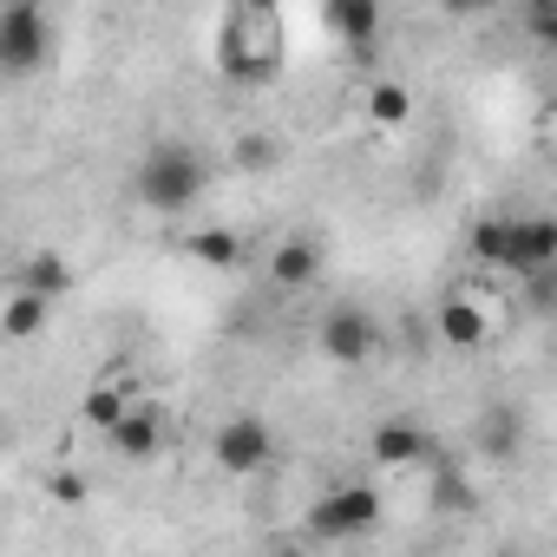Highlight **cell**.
Returning <instances> with one entry per match:
<instances>
[{
	"instance_id": "cell-12",
	"label": "cell",
	"mask_w": 557,
	"mask_h": 557,
	"mask_svg": "<svg viewBox=\"0 0 557 557\" xmlns=\"http://www.w3.org/2000/svg\"><path fill=\"white\" fill-rule=\"evenodd\" d=\"M322 21H329V34H335L348 53H368V47L381 40V8H374V0H329Z\"/></svg>"
},
{
	"instance_id": "cell-20",
	"label": "cell",
	"mask_w": 557,
	"mask_h": 557,
	"mask_svg": "<svg viewBox=\"0 0 557 557\" xmlns=\"http://www.w3.org/2000/svg\"><path fill=\"white\" fill-rule=\"evenodd\" d=\"M433 505H440V511H472V505H479V492L466 485V472H459L453 459H433Z\"/></svg>"
},
{
	"instance_id": "cell-15",
	"label": "cell",
	"mask_w": 557,
	"mask_h": 557,
	"mask_svg": "<svg viewBox=\"0 0 557 557\" xmlns=\"http://www.w3.org/2000/svg\"><path fill=\"white\" fill-rule=\"evenodd\" d=\"M47 322H53V302H47V296H34V289H14V296H8V309H0V329H8V342H34Z\"/></svg>"
},
{
	"instance_id": "cell-13",
	"label": "cell",
	"mask_w": 557,
	"mask_h": 557,
	"mask_svg": "<svg viewBox=\"0 0 557 557\" xmlns=\"http://www.w3.org/2000/svg\"><path fill=\"white\" fill-rule=\"evenodd\" d=\"M112 446H119L125 459H158V446H164V413H158L151 400H132V413H125V426L112 433Z\"/></svg>"
},
{
	"instance_id": "cell-6",
	"label": "cell",
	"mask_w": 557,
	"mask_h": 557,
	"mask_svg": "<svg viewBox=\"0 0 557 557\" xmlns=\"http://www.w3.org/2000/svg\"><path fill=\"white\" fill-rule=\"evenodd\" d=\"M322 355L335 361V368H361L374 348H381V329H374V315L361 309V302H335L329 315H322Z\"/></svg>"
},
{
	"instance_id": "cell-10",
	"label": "cell",
	"mask_w": 557,
	"mask_h": 557,
	"mask_svg": "<svg viewBox=\"0 0 557 557\" xmlns=\"http://www.w3.org/2000/svg\"><path fill=\"white\" fill-rule=\"evenodd\" d=\"M472 453L479 459H518L524 453V413L511 400H492L479 420H472Z\"/></svg>"
},
{
	"instance_id": "cell-16",
	"label": "cell",
	"mask_w": 557,
	"mask_h": 557,
	"mask_svg": "<svg viewBox=\"0 0 557 557\" xmlns=\"http://www.w3.org/2000/svg\"><path fill=\"white\" fill-rule=\"evenodd\" d=\"M466 249H472L479 269H505L511 262V216H479L466 230Z\"/></svg>"
},
{
	"instance_id": "cell-21",
	"label": "cell",
	"mask_w": 557,
	"mask_h": 557,
	"mask_svg": "<svg viewBox=\"0 0 557 557\" xmlns=\"http://www.w3.org/2000/svg\"><path fill=\"white\" fill-rule=\"evenodd\" d=\"M230 158H236V171H275V164H283V138H269V132H243V138L230 145Z\"/></svg>"
},
{
	"instance_id": "cell-22",
	"label": "cell",
	"mask_w": 557,
	"mask_h": 557,
	"mask_svg": "<svg viewBox=\"0 0 557 557\" xmlns=\"http://www.w3.org/2000/svg\"><path fill=\"white\" fill-rule=\"evenodd\" d=\"M524 34L537 53H557V0H531L524 8Z\"/></svg>"
},
{
	"instance_id": "cell-11",
	"label": "cell",
	"mask_w": 557,
	"mask_h": 557,
	"mask_svg": "<svg viewBox=\"0 0 557 557\" xmlns=\"http://www.w3.org/2000/svg\"><path fill=\"white\" fill-rule=\"evenodd\" d=\"M322 275V243L315 236H283L269 249V283L275 289H309Z\"/></svg>"
},
{
	"instance_id": "cell-3",
	"label": "cell",
	"mask_w": 557,
	"mask_h": 557,
	"mask_svg": "<svg viewBox=\"0 0 557 557\" xmlns=\"http://www.w3.org/2000/svg\"><path fill=\"white\" fill-rule=\"evenodd\" d=\"M53 60V21L47 8L34 0H14V8H0V73L8 79H27Z\"/></svg>"
},
{
	"instance_id": "cell-2",
	"label": "cell",
	"mask_w": 557,
	"mask_h": 557,
	"mask_svg": "<svg viewBox=\"0 0 557 557\" xmlns=\"http://www.w3.org/2000/svg\"><path fill=\"white\" fill-rule=\"evenodd\" d=\"M203 158L184 145V138H158V145H145V158H138V203L145 210H158V216H177V210H190L197 197H203Z\"/></svg>"
},
{
	"instance_id": "cell-5",
	"label": "cell",
	"mask_w": 557,
	"mask_h": 557,
	"mask_svg": "<svg viewBox=\"0 0 557 557\" xmlns=\"http://www.w3.org/2000/svg\"><path fill=\"white\" fill-rule=\"evenodd\" d=\"M210 459H216V472H230V479L262 472V466L275 459V433H269V420H262V413H230V420L216 426V440H210Z\"/></svg>"
},
{
	"instance_id": "cell-7",
	"label": "cell",
	"mask_w": 557,
	"mask_h": 557,
	"mask_svg": "<svg viewBox=\"0 0 557 557\" xmlns=\"http://www.w3.org/2000/svg\"><path fill=\"white\" fill-rule=\"evenodd\" d=\"M368 459H374V466H387V472H400V466H433V459H440V446H433V433H426L420 420L387 413V420L368 433Z\"/></svg>"
},
{
	"instance_id": "cell-23",
	"label": "cell",
	"mask_w": 557,
	"mask_h": 557,
	"mask_svg": "<svg viewBox=\"0 0 557 557\" xmlns=\"http://www.w3.org/2000/svg\"><path fill=\"white\" fill-rule=\"evenodd\" d=\"M524 309H531V315H557V269L524 275Z\"/></svg>"
},
{
	"instance_id": "cell-4",
	"label": "cell",
	"mask_w": 557,
	"mask_h": 557,
	"mask_svg": "<svg viewBox=\"0 0 557 557\" xmlns=\"http://www.w3.org/2000/svg\"><path fill=\"white\" fill-rule=\"evenodd\" d=\"M374 524H381V492L374 485H335L309 505V537H322V544L368 537Z\"/></svg>"
},
{
	"instance_id": "cell-26",
	"label": "cell",
	"mask_w": 557,
	"mask_h": 557,
	"mask_svg": "<svg viewBox=\"0 0 557 557\" xmlns=\"http://www.w3.org/2000/svg\"><path fill=\"white\" fill-rule=\"evenodd\" d=\"M550 557H557V544H550Z\"/></svg>"
},
{
	"instance_id": "cell-25",
	"label": "cell",
	"mask_w": 557,
	"mask_h": 557,
	"mask_svg": "<svg viewBox=\"0 0 557 557\" xmlns=\"http://www.w3.org/2000/svg\"><path fill=\"white\" fill-rule=\"evenodd\" d=\"M269 557H302V550H296V544H283V550H269Z\"/></svg>"
},
{
	"instance_id": "cell-1",
	"label": "cell",
	"mask_w": 557,
	"mask_h": 557,
	"mask_svg": "<svg viewBox=\"0 0 557 557\" xmlns=\"http://www.w3.org/2000/svg\"><path fill=\"white\" fill-rule=\"evenodd\" d=\"M283 53H289V40H283V14L275 8L243 0V8L223 14V27H216V73L230 86H269L275 73H283Z\"/></svg>"
},
{
	"instance_id": "cell-27",
	"label": "cell",
	"mask_w": 557,
	"mask_h": 557,
	"mask_svg": "<svg viewBox=\"0 0 557 557\" xmlns=\"http://www.w3.org/2000/svg\"><path fill=\"white\" fill-rule=\"evenodd\" d=\"M550 164H557V158H550Z\"/></svg>"
},
{
	"instance_id": "cell-19",
	"label": "cell",
	"mask_w": 557,
	"mask_h": 557,
	"mask_svg": "<svg viewBox=\"0 0 557 557\" xmlns=\"http://www.w3.org/2000/svg\"><path fill=\"white\" fill-rule=\"evenodd\" d=\"M125 413H132V400H125L119 387H106V381L79 400V420H86V426H99V433H119V426H125Z\"/></svg>"
},
{
	"instance_id": "cell-17",
	"label": "cell",
	"mask_w": 557,
	"mask_h": 557,
	"mask_svg": "<svg viewBox=\"0 0 557 557\" xmlns=\"http://www.w3.org/2000/svg\"><path fill=\"white\" fill-rule=\"evenodd\" d=\"M184 256H197V262H210V269H236V262H243V236L210 223V230L184 236Z\"/></svg>"
},
{
	"instance_id": "cell-8",
	"label": "cell",
	"mask_w": 557,
	"mask_h": 557,
	"mask_svg": "<svg viewBox=\"0 0 557 557\" xmlns=\"http://www.w3.org/2000/svg\"><path fill=\"white\" fill-rule=\"evenodd\" d=\"M518 283L537 269H557V216H511V262Z\"/></svg>"
},
{
	"instance_id": "cell-14",
	"label": "cell",
	"mask_w": 557,
	"mask_h": 557,
	"mask_svg": "<svg viewBox=\"0 0 557 557\" xmlns=\"http://www.w3.org/2000/svg\"><path fill=\"white\" fill-rule=\"evenodd\" d=\"M14 289H34V296L60 302V296L73 289V262H66L60 249H40V256H27V262H21V275H14Z\"/></svg>"
},
{
	"instance_id": "cell-9",
	"label": "cell",
	"mask_w": 557,
	"mask_h": 557,
	"mask_svg": "<svg viewBox=\"0 0 557 557\" xmlns=\"http://www.w3.org/2000/svg\"><path fill=\"white\" fill-rule=\"evenodd\" d=\"M433 329H440V342H446V348L472 355V348H485L492 315H485V302H479V296H446V302L433 309Z\"/></svg>"
},
{
	"instance_id": "cell-18",
	"label": "cell",
	"mask_w": 557,
	"mask_h": 557,
	"mask_svg": "<svg viewBox=\"0 0 557 557\" xmlns=\"http://www.w3.org/2000/svg\"><path fill=\"white\" fill-rule=\"evenodd\" d=\"M368 119L387 125V132L407 125V119H413V92H407L400 79H374V86H368Z\"/></svg>"
},
{
	"instance_id": "cell-24",
	"label": "cell",
	"mask_w": 557,
	"mask_h": 557,
	"mask_svg": "<svg viewBox=\"0 0 557 557\" xmlns=\"http://www.w3.org/2000/svg\"><path fill=\"white\" fill-rule=\"evenodd\" d=\"M47 492H53L60 505H86V492H92V485H86L79 472H53V479H47Z\"/></svg>"
}]
</instances>
